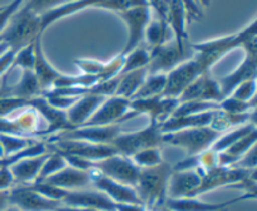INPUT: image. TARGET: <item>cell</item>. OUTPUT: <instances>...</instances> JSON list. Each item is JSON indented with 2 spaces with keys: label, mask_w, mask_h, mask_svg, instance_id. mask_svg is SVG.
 <instances>
[{
  "label": "cell",
  "mask_w": 257,
  "mask_h": 211,
  "mask_svg": "<svg viewBox=\"0 0 257 211\" xmlns=\"http://www.w3.org/2000/svg\"><path fill=\"white\" fill-rule=\"evenodd\" d=\"M255 37H257L256 20H252L250 25L235 34L225 35V37L197 43V44H191L193 58L197 60L203 72H208L211 67L217 63L221 58L225 57L227 53L236 48H242L248 40Z\"/></svg>",
  "instance_id": "1"
},
{
  "label": "cell",
  "mask_w": 257,
  "mask_h": 211,
  "mask_svg": "<svg viewBox=\"0 0 257 211\" xmlns=\"http://www.w3.org/2000/svg\"><path fill=\"white\" fill-rule=\"evenodd\" d=\"M173 168L167 162L150 168H141L135 186L138 198L148 211L160 210L167 200V185Z\"/></svg>",
  "instance_id": "2"
},
{
  "label": "cell",
  "mask_w": 257,
  "mask_h": 211,
  "mask_svg": "<svg viewBox=\"0 0 257 211\" xmlns=\"http://www.w3.org/2000/svg\"><path fill=\"white\" fill-rule=\"evenodd\" d=\"M39 35H43L40 17L28 10L22 4L3 30V44L8 49L17 53L27 45L32 44Z\"/></svg>",
  "instance_id": "3"
},
{
  "label": "cell",
  "mask_w": 257,
  "mask_h": 211,
  "mask_svg": "<svg viewBox=\"0 0 257 211\" xmlns=\"http://www.w3.org/2000/svg\"><path fill=\"white\" fill-rule=\"evenodd\" d=\"M150 50L151 60L147 65L148 74H167L177 65L193 57L188 40L172 39Z\"/></svg>",
  "instance_id": "4"
},
{
  "label": "cell",
  "mask_w": 257,
  "mask_h": 211,
  "mask_svg": "<svg viewBox=\"0 0 257 211\" xmlns=\"http://www.w3.org/2000/svg\"><path fill=\"white\" fill-rule=\"evenodd\" d=\"M222 133L212 130L210 126L196 128H185L175 132L163 133L162 142L176 146L187 152V156H198L210 150Z\"/></svg>",
  "instance_id": "5"
},
{
  "label": "cell",
  "mask_w": 257,
  "mask_h": 211,
  "mask_svg": "<svg viewBox=\"0 0 257 211\" xmlns=\"http://www.w3.org/2000/svg\"><path fill=\"white\" fill-rule=\"evenodd\" d=\"M162 135L160 122L150 120V125L143 130L128 133L120 132L110 145L115 148L118 155L132 157L133 155L147 148L160 147L161 143H163Z\"/></svg>",
  "instance_id": "6"
},
{
  "label": "cell",
  "mask_w": 257,
  "mask_h": 211,
  "mask_svg": "<svg viewBox=\"0 0 257 211\" xmlns=\"http://www.w3.org/2000/svg\"><path fill=\"white\" fill-rule=\"evenodd\" d=\"M256 170H245L236 166H216L207 171L201 172L202 180L197 190L191 197H197L202 193L212 191L215 188L230 185H240L242 181L255 175Z\"/></svg>",
  "instance_id": "7"
},
{
  "label": "cell",
  "mask_w": 257,
  "mask_h": 211,
  "mask_svg": "<svg viewBox=\"0 0 257 211\" xmlns=\"http://www.w3.org/2000/svg\"><path fill=\"white\" fill-rule=\"evenodd\" d=\"M47 148L49 152L78 156L92 162H97L103 158L117 155V151L112 145H98V143H90L85 141L57 140L47 143Z\"/></svg>",
  "instance_id": "8"
},
{
  "label": "cell",
  "mask_w": 257,
  "mask_h": 211,
  "mask_svg": "<svg viewBox=\"0 0 257 211\" xmlns=\"http://www.w3.org/2000/svg\"><path fill=\"white\" fill-rule=\"evenodd\" d=\"M94 168L100 175L132 187L137 183L141 172V168L133 162L132 158L118 153L94 162Z\"/></svg>",
  "instance_id": "9"
},
{
  "label": "cell",
  "mask_w": 257,
  "mask_h": 211,
  "mask_svg": "<svg viewBox=\"0 0 257 211\" xmlns=\"http://www.w3.org/2000/svg\"><path fill=\"white\" fill-rule=\"evenodd\" d=\"M207 72H203L201 65L198 64L195 58L185 60L180 65L167 73V79H166V87L163 90V97L170 98H180L181 94L187 89L188 85L197 79L201 74Z\"/></svg>",
  "instance_id": "10"
},
{
  "label": "cell",
  "mask_w": 257,
  "mask_h": 211,
  "mask_svg": "<svg viewBox=\"0 0 257 211\" xmlns=\"http://www.w3.org/2000/svg\"><path fill=\"white\" fill-rule=\"evenodd\" d=\"M9 205L23 211H55L62 203L43 196L32 185H15L9 190Z\"/></svg>",
  "instance_id": "11"
},
{
  "label": "cell",
  "mask_w": 257,
  "mask_h": 211,
  "mask_svg": "<svg viewBox=\"0 0 257 211\" xmlns=\"http://www.w3.org/2000/svg\"><path fill=\"white\" fill-rule=\"evenodd\" d=\"M117 14L124 20L128 27L127 44L120 53L122 55H125L140 47L142 40L145 39L146 28L151 22V8L150 5H143V7H136L124 12H119Z\"/></svg>",
  "instance_id": "12"
},
{
  "label": "cell",
  "mask_w": 257,
  "mask_h": 211,
  "mask_svg": "<svg viewBox=\"0 0 257 211\" xmlns=\"http://www.w3.org/2000/svg\"><path fill=\"white\" fill-rule=\"evenodd\" d=\"M119 133V123L109 126H87V127H77L69 131H63L59 135H55L53 141H85V142L98 143V145H110Z\"/></svg>",
  "instance_id": "13"
},
{
  "label": "cell",
  "mask_w": 257,
  "mask_h": 211,
  "mask_svg": "<svg viewBox=\"0 0 257 211\" xmlns=\"http://www.w3.org/2000/svg\"><path fill=\"white\" fill-rule=\"evenodd\" d=\"M178 104L180 100L177 98L163 97V95L145 98V99H131L130 112L135 118L141 115H148L150 120H156L161 123L172 115Z\"/></svg>",
  "instance_id": "14"
},
{
  "label": "cell",
  "mask_w": 257,
  "mask_h": 211,
  "mask_svg": "<svg viewBox=\"0 0 257 211\" xmlns=\"http://www.w3.org/2000/svg\"><path fill=\"white\" fill-rule=\"evenodd\" d=\"M130 104L131 99L118 97V95H110V97L105 98V100L95 111L94 115L80 127H87V126H109L124 122L125 116L130 112Z\"/></svg>",
  "instance_id": "15"
},
{
  "label": "cell",
  "mask_w": 257,
  "mask_h": 211,
  "mask_svg": "<svg viewBox=\"0 0 257 211\" xmlns=\"http://www.w3.org/2000/svg\"><path fill=\"white\" fill-rule=\"evenodd\" d=\"M62 205L69 207L89 208L97 211H115V205L104 192L99 190H75L68 191L63 198Z\"/></svg>",
  "instance_id": "16"
},
{
  "label": "cell",
  "mask_w": 257,
  "mask_h": 211,
  "mask_svg": "<svg viewBox=\"0 0 257 211\" xmlns=\"http://www.w3.org/2000/svg\"><path fill=\"white\" fill-rule=\"evenodd\" d=\"M225 98L218 85V80H215L211 77L210 72L203 73L196 80H193L187 89L178 98L180 102H215L220 103Z\"/></svg>",
  "instance_id": "17"
},
{
  "label": "cell",
  "mask_w": 257,
  "mask_h": 211,
  "mask_svg": "<svg viewBox=\"0 0 257 211\" xmlns=\"http://www.w3.org/2000/svg\"><path fill=\"white\" fill-rule=\"evenodd\" d=\"M89 173L90 178H92V185L94 186L95 190H99L102 192H104L113 202L138 203V205H142L141 200L138 198L135 187L110 180V178L100 175L95 168H93Z\"/></svg>",
  "instance_id": "18"
},
{
  "label": "cell",
  "mask_w": 257,
  "mask_h": 211,
  "mask_svg": "<svg viewBox=\"0 0 257 211\" xmlns=\"http://www.w3.org/2000/svg\"><path fill=\"white\" fill-rule=\"evenodd\" d=\"M253 193H246L240 197L232 198V200L223 201V202L212 203L205 202L198 200L197 197H185V198H167L165 202L166 208L168 211H225L230 206L241 201H247L250 198H255Z\"/></svg>",
  "instance_id": "19"
},
{
  "label": "cell",
  "mask_w": 257,
  "mask_h": 211,
  "mask_svg": "<svg viewBox=\"0 0 257 211\" xmlns=\"http://www.w3.org/2000/svg\"><path fill=\"white\" fill-rule=\"evenodd\" d=\"M202 176L200 171H172L167 185V198L191 197L200 186Z\"/></svg>",
  "instance_id": "20"
},
{
  "label": "cell",
  "mask_w": 257,
  "mask_h": 211,
  "mask_svg": "<svg viewBox=\"0 0 257 211\" xmlns=\"http://www.w3.org/2000/svg\"><path fill=\"white\" fill-rule=\"evenodd\" d=\"M42 182L55 186V187L65 191H75L83 190L87 186L92 185V178H90V173L87 171L78 170V168L67 165L63 170L49 176Z\"/></svg>",
  "instance_id": "21"
},
{
  "label": "cell",
  "mask_w": 257,
  "mask_h": 211,
  "mask_svg": "<svg viewBox=\"0 0 257 211\" xmlns=\"http://www.w3.org/2000/svg\"><path fill=\"white\" fill-rule=\"evenodd\" d=\"M123 63H124V55L122 54L117 55L109 62H99V60L93 59L75 60V65L82 70L83 74L94 75L98 78V82H104V80L118 77L123 67Z\"/></svg>",
  "instance_id": "22"
},
{
  "label": "cell",
  "mask_w": 257,
  "mask_h": 211,
  "mask_svg": "<svg viewBox=\"0 0 257 211\" xmlns=\"http://www.w3.org/2000/svg\"><path fill=\"white\" fill-rule=\"evenodd\" d=\"M105 98L108 97H103V95L98 94H84L79 97L65 111L68 122L70 123L73 128L83 126L94 115V112L104 102Z\"/></svg>",
  "instance_id": "23"
},
{
  "label": "cell",
  "mask_w": 257,
  "mask_h": 211,
  "mask_svg": "<svg viewBox=\"0 0 257 211\" xmlns=\"http://www.w3.org/2000/svg\"><path fill=\"white\" fill-rule=\"evenodd\" d=\"M257 75V54H246L243 62L238 65L237 69L233 70L226 77L221 78L218 80V85L221 88V92L226 97L233 92L236 87L246 80L256 79Z\"/></svg>",
  "instance_id": "24"
},
{
  "label": "cell",
  "mask_w": 257,
  "mask_h": 211,
  "mask_svg": "<svg viewBox=\"0 0 257 211\" xmlns=\"http://www.w3.org/2000/svg\"><path fill=\"white\" fill-rule=\"evenodd\" d=\"M43 90L34 72L29 69H22V78L13 85H3L0 88V98H18V99H29V98L42 95Z\"/></svg>",
  "instance_id": "25"
},
{
  "label": "cell",
  "mask_w": 257,
  "mask_h": 211,
  "mask_svg": "<svg viewBox=\"0 0 257 211\" xmlns=\"http://www.w3.org/2000/svg\"><path fill=\"white\" fill-rule=\"evenodd\" d=\"M33 72H34L35 77L39 82L43 93L52 89L55 80L62 74L45 58L42 47V35H39L34 40V67H33Z\"/></svg>",
  "instance_id": "26"
},
{
  "label": "cell",
  "mask_w": 257,
  "mask_h": 211,
  "mask_svg": "<svg viewBox=\"0 0 257 211\" xmlns=\"http://www.w3.org/2000/svg\"><path fill=\"white\" fill-rule=\"evenodd\" d=\"M48 155H49V152L23 158V160L9 166L13 177H14L15 185H32V183H34L39 176L43 163L47 160Z\"/></svg>",
  "instance_id": "27"
},
{
  "label": "cell",
  "mask_w": 257,
  "mask_h": 211,
  "mask_svg": "<svg viewBox=\"0 0 257 211\" xmlns=\"http://www.w3.org/2000/svg\"><path fill=\"white\" fill-rule=\"evenodd\" d=\"M215 113L216 111H207V112L196 113V115L185 116V117H168L167 120L160 123V128L162 133H168L185 130V128L206 127V126H210Z\"/></svg>",
  "instance_id": "28"
},
{
  "label": "cell",
  "mask_w": 257,
  "mask_h": 211,
  "mask_svg": "<svg viewBox=\"0 0 257 211\" xmlns=\"http://www.w3.org/2000/svg\"><path fill=\"white\" fill-rule=\"evenodd\" d=\"M166 23L175 32L176 39L188 40L186 32V10L181 0H168Z\"/></svg>",
  "instance_id": "29"
},
{
  "label": "cell",
  "mask_w": 257,
  "mask_h": 211,
  "mask_svg": "<svg viewBox=\"0 0 257 211\" xmlns=\"http://www.w3.org/2000/svg\"><path fill=\"white\" fill-rule=\"evenodd\" d=\"M147 75V67L119 75V83H118V87L115 89L114 95L127 98V99H132L136 93H137V90L141 88V85L143 84Z\"/></svg>",
  "instance_id": "30"
},
{
  "label": "cell",
  "mask_w": 257,
  "mask_h": 211,
  "mask_svg": "<svg viewBox=\"0 0 257 211\" xmlns=\"http://www.w3.org/2000/svg\"><path fill=\"white\" fill-rule=\"evenodd\" d=\"M255 122V111L248 113H242V115H232V113H226L223 111H216L212 121L210 123V127L217 132L222 133L223 131L230 130L235 126H242L245 123Z\"/></svg>",
  "instance_id": "31"
},
{
  "label": "cell",
  "mask_w": 257,
  "mask_h": 211,
  "mask_svg": "<svg viewBox=\"0 0 257 211\" xmlns=\"http://www.w3.org/2000/svg\"><path fill=\"white\" fill-rule=\"evenodd\" d=\"M256 122H248L245 125L240 126V127L235 128L231 132L226 133V135H221L220 137L216 140V142L213 143L211 150L215 151L216 153H220L222 151L227 150L228 147L236 143L237 141H240L241 138H243L245 136H247L248 133H251L252 131H256Z\"/></svg>",
  "instance_id": "32"
},
{
  "label": "cell",
  "mask_w": 257,
  "mask_h": 211,
  "mask_svg": "<svg viewBox=\"0 0 257 211\" xmlns=\"http://www.w3.org/2000/svg\"><path fill=\"white\" fill-rule=\"evenodd\" d=\"M166 79L167 74H148L132 99H145L162 95L166 87Z\"/></svg>",
  "instance_id": "33"
},
{
  "label": "cell",
  "mask_w": 257,
  "mask_h": 211,
  "mask_svg": "<svg viewBox=\"0 0 257 211\" xmlns=\"http://www.w3.org/2000/svg\"><path fill=\"white\" fill-rule=\"evenodd\" d=\"M35 142H38V140H35L34 137H23V136L0 133V143H2L3 151H4V157L17 155L18 152L34 145Z\"/></svg>",
  "instance_id": "34"
},
{
  "label": "cell",
  "mask_w": 257,
  "mask_h": 211,
  "mask_svg": "<svg viewBox=\"0 0 257 211\" xmlns=\"http://www.w3.org/2000/svg\"><path fill=\"white\" fill-rule=\"evenodd\" d=\"M150 50L142 47H137L136 49H133L132 52L127 53V54L124 55V63H123V67L122 69H120L119 75H123L125 74V73H130L133 72V70L147 67V65L150 64Z\"/></svg>",
  "instance_id": "35"
},
{
  "label": "cell",
  "mask_w": 257,
  "mask_h": 211,
  "mask_svg": "<svg viewBox=\"0 0 257 211\" xmlns=\"http://www.w3.org/2000/svg\"><path fill=\"white\" fill-rule=\"evenodd\" d=\"M167 30L168 25L165 20H161L158 18L155 20L151 19L145 32V39L147 40L150 49L160 47L163 43L167 42Z\"/></svg>",
  "instance_id": "36"
},
{
  "label": "cell",
  "mask_w": 257,
  "mask_h": 211,
  "mask_svg": "<svg viewBox=\"0 0 257 211\" xmlns=\"http://www.w3.org/2000/svg\"><path fill=\"white\" fill-rule=\"evenodd\" d=\"M220 110L218 103L215 102H197V100H190V102H180L172 115L170 117H185V116L196 115V113L207 112V111Z\"/></svg>",
  "instance_id": "37"
},
{
  "label": "cell",
  "mask_w": 257,
  "mask_h": 211,
  "mask_svg": "<svg viewBox=\"0 0 257 211\" xmlns=\"http://www.w3.org/2000/svg\"><path fill=\"white\" fill-rule=\"evenodd\" d=\"M131 158H132L133 162L140 168L155 167V166H158L162 162H165L160 147H152L147 148V150H143L141 152L133 155Z\"/></svg>",
  "instance_id": "38"
},
{
  "label": "cell",
  "mask_w": 257,
  "mask_h": 211,
  "mask_svg": "<svg viewBox=\"0 0 257 211\" xmlns=\"http://www.w3.org/2000/svg\"><path fill=\"white\" fill-rule=\"evenodd\" d=\"M65 166H67V161H65V158L63 157L60 153L49 152L47 160H45V162L43 163V167L42 170H40V173L39 176H38L35 182H42L43 180L48 178L49 176L54 175V173H57L58 171L63 170Z\"/></svg>",
  "instance_id": "39"
},
{
  "label": "cell",
  "mask_w": 257,
  "mask_h": 211,
  "mask_svg": "<svg viewBox=\"0 0 257 211\" xmlns=\"http://www.w3.org/2000/svg\"><path fill=\"white\" fill-rule=\"evenodd\" d=\"M220 110L226 113H232V115H242V113H248L255 111L256 100H250V102H243V100L235 99L232 97H226L218 103Z\"/></svg>",
  "instance_id": "40"
},
{
  "label": "cell",
  "mask_w": 257,
  "mask_h": 211,
  "mask_svg": "<svg viewBox=\"0 0 257 211\" xmlns=\"http://www.w3.org/2000/svg\"><path fill=\"white\" fill-rule=\"evenodd\" d=\"M15 67L20 68V69L33 70V67H34V42L15 53L9 72Z\"/></svg>",
  "instance_id": "41"
},
{
  "label": "cell",
  "mask_w": 257,
  "mask_h": 211,
  "mask_svg": "<svg viewBox=\"0 0 257 211\" xmlns=\"http://www.w3.org/2000/svg\"><path fill=\"white\" fill-rule=\"evenodd\" d=\"M67 0H24L23 5L27 8L28 10H30L32 13H34L35 15H43L45 13L50 12V10L55 9L59 5L64 4Z\"/></svg>",
  "instance_id": "42"
},
{
  "label": "cell",
  "mask_w": 257,
  "mask_h": 211,
  "mask_svg": "<svg viewBox=\"0 0 257 211\" xmlns=\"http://www.w3.org/2000/svg\"><path fill=\"white\" fill-rule=\"evenodd\" d=\"M143 5H150L148 0H105V2L100 3L97 8L119 13L136 7H143Z\"/></svg>",
  "instance_id": "43"
},
{
  "label": "cell",
  "mask_w": 257,
  "mask_h": 211,
  "mask_svg": "<svg viewBox=\"0 0 257 211\" xmlns=\"http://www.w3.org/2000/svg\"><path fill=\"white\" fill-rule=\"evenodd\" d=\"M256 87V79L246 80V82L241 83L238 87H236L228 97H232L238 100H243V102H250V100L255 99Z\"/></svg>",
  "instance_id": "44"
},
{
  "label": "cell",
  "mask_w": 257,
  "mask_h": 211,
  "mask_svg": "<svg viewBox=\"0 0 257 211\" xmlns=\"http://www.w3.org/2000/svg\"><path fill=\"white\" fill-rule=\"evenodd\" d=\"M23 2H24V0H13L10 4L5 5V7H0V34H2L3 30L5 29V27H7V24L9 23L13 14L22 7Z\"/></svg>",
  "instance_id": "45"
},
{
  "label": "cell",
  "mask_w": 257,
  "mask_h": 211,
  "mask_svg": "<svg viewBox=\"0 0 257 211\" xmlns=\"http://www.w3.org/2000/svg\"><path fill=\"white\" fill-rule=\"evenodd\" d=\"M15 186L14 177L8 165L0 166V191H9Z\"/></svg>",
  "instance_id": "46"
},
{
  "label": "cell",
  "mask_w": 257,
  "mask_h": 211,
  "mask_svg": "<svg viewBox=\"0 0 257 211\" xmlns=\"http://www.w3.org/2000/svg\"><path fill=\"white\" fill-rule=\"evenodd\" d=\"M236 167L245 168V170H256L257 166V156H256V146H253L246 155H243L236 163Z\"/></svg>",
  "instance_id": "47"
},
{
  "label": "cell",
  "mask_w": 257,
  "mask_h": 211,
  "mask_svg": "<svg viewBox=\"0 0 257 211\" xmlns=\"http://www.w3.org/2000/svg\"><path fill=\"white\" fill-rule=\"evenodd\" d=\"M115 211H148L143 205L138 203H117Z\"/></svg>",
  "instance_id": "48"
},
{
  "label": "cell",
  "mask_w": 257,
  "mask_h": 211,
  "mask_svg": "<svg viewBox=\"0 0 257 211\" xmlns=\"http://www.w3.org/2000/svg\"><path fill=\"white\" fill-rule=\"evenodd\" d=\"M9 206V191H0V211Z\"/></svg>",
  "instance_id": "49"
},
{
  "label": "cell",
  "mask_w": 257,
  "mask_h": 211,
  "mask_svg": "<svg viewBox=\"0 0 257 211\" xmlns=\"http://www.w3.org/2000/svg\"><path fill=\"white\" fill-rule=\"evenodd\" d=\"M55 211H97V210H89V208H79V207H69V206L60 205Z\"/></svg>",
  "instance_id": "50"
},
{
  "label": "cell",
  "mask_w": 257,
  "mask_h": 211,
  "mask_svg": "<svg viewBox=\"0 0 257 211\" xmlns=\"http://www.w3.org/2000/svg\"><path fill=\"white\" fill-rule=\"evenodd\" d=\"M3 211H23V210H20V208L15 207V206H13V205H9L7 208H4Z\"/></svg>",
  "instance_id": "51"
},
{
  "label": "cell",
  "mask_w": 257,
  "mask_h": 211,
  "mask_svg": "<svg viewBox=\"0 0 257 211\" xmlns=\"http://www.w3.org/2000/svg\"><path fill=\"white\" fill-rule=\"evenodd\" d=\"M0 158H5L4 157V151H3V147H2V143H0Z\"/></svg>",
  "instance_id": "52"
},
{
  "label": "cell",
  "mask_w": 257,
  "mask_h": 211,
  "mask_svg": "<svg viewBox=\"0 0 257 211\" xmlns=\"http://www.w3.org/2000/svg\"><path fill=\"white\" fill-rule=\"evenodd\" d=\"M2 43H3V38H2V34H0V45H2Z\"/></svg>",
  "instance_id": "53"
},
{
  "label": "cell",
  "mask_w": 257,
  "mask_h": 211,
  "mask_svg": "<svg viewBox=\"0 0 257 211\" xmlns=\"http://www.w3.org/2000/svg\"><path fill=\"white\" fill-rule=\"evenodd\" d=\"M67 2H74V0H67ZM67 2H65V3H67Z\"/></svg>",
  "instance_id": "54"
}]
</instances>
